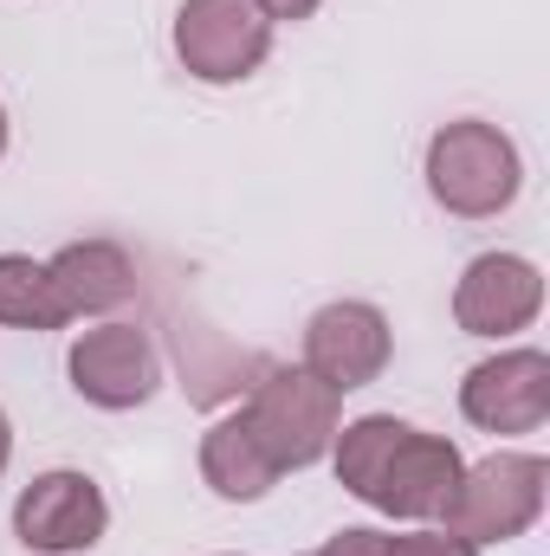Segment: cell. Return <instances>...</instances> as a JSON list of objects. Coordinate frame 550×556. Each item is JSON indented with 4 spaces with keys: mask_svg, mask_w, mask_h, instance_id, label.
Here are the masks:
<instances>
[{
    "mask_svg": "<svg viewBox=\"0 0 550 556\" xmlns=\"http://www.w3.org/2000/svg\"><path fill=\"white\" fill-rule=\"evenodd\" d=\"M330 459H337V485L350 498H363L389 518H409V525L440 518V505L460 479V446L396 415H363L337 427Z\"/></svg>",
    "mask_w": 550,
    "mask_h": 556,
    "instance_id": "1",
    "label": "cell"
},
{
    "mask_svg": "<svg viewBox=\"0 0 550 556\" xmlns=\"http://www.w3.org/2000/svg\"><path fill=\"white\" fill-rule=\"evenodd\" d=\"M240 420L253 427V440L266 446V459L278 472H298V466H317L330 453V440L343 427V395L324 389L304 363L298 369H273L266 363L253 395H247V408H240Z\"/></svg>",
    "mask_w": 550,
    "mask_h": 556,
    "instance_id": "3",
    "label": "cell"
},
{
    "mask_svg": "<svg viewBox=\"0 0 550 556\" xmlns=\"http://www.w3.org/2000/svg\"><path fill=\"white\" fill-rule=\"evenodd\" d=\"M111 525V505L98 492V479L85 472H39L20 505H13V531L20 544L39 556H72V551H91Z\"/></svg>",
    "mask_w": 550,
    "mask_h": 556,
    "instance_id": "9",
    "label": "cell"
},
{
    "mask_svg": "<svg viewBox=\"0 0 550 556\" xmlns=\"http://www.w3.org/2000/svg\"><path fill=\"white\" fill-rule=\"evenodd\" d=\"M545 479L550 466L538 453H492L479 466H460L440 518L466 544H512L545 518Z\"/></svg>",
    "mask_w": 550,
    "mask_h": 556,
    "instance_id": "4",
    "label": "cell"
},
{
    "mask_svg": "<svg viewBox=\"0 0 550 556\" xmlns=\"http://www.w3.org/2000/svg\"><path fill=\"white\" fill-rule=\"evenodd\" d=\"M389 556H479V544L453 531H409V538H389Z\"/></svg>",
    "mask_w": 550,
    "mask_h": 556,
    "instance_id": "14",
    "label": "cell"
},
{
    "mask_svg": "<svg viewBox=\"0 0 550 556\" xmlns=\"http://www.w3.org/2000/svg\"><path fill=\"white\" fill-rule=\"evenodd\" d=\"M0 155H7V104H0Z\"/></svg>",
    "mask_w": 550,
    "mask_h": 556,
    "instance_id": "18",
    "label": "cell"
},
{
    "mask_svg": "<svg viewBox=\"0 0 550 556\" xmlns=\"http://www.w3.org/2000/svg\"><path fill=\"white\" fill-rule=\"evenodd\" d=\"M65 369H72V389L91 408H111V415L142 408L155 395V382H162V356H155L149 330H137V324H98V330H85L72 343Z\"/></svg>",
    "mask_w": 550,
    "mask_h": 556,
    "instance_id": "7",
    "label": "cell"
},
{
    "mask_svg": "<svg viewBox=\"0 0 550 556\" xmlns=\"http://www.w3.org/2000/svg\"><path fill=\"white\" fill-rule=\"evenodd\" d=\"M201 479H208L221 498L253 505V498H266L278 485V466L266 459V446L253 440V427L240 415H227V420H214L208 440H201Z\"/></svg>",
    "mask_w": 550,
    "mask_h": 556,
    "instance_id": "12",
    "label": "cell"
},
{
    "mask_svg": "<svg viewBox=\"0 0 550 556\" xmlns=\"http://www.w3.org/2000/svg\"><path fill=\"white\" fill-rule=\"evenodd\" d=\"M311 556H389V538H383V531H363V525H357V531H337V538H330L324 551H311Z\"/></svg>",
    "mask_w": 550,
    "mask_h": 556,
    "instance_id": "15",
    "label": "cell"
},
{
    "mask_svg": "<svg viewBox=\"0 0 550 556\" xmlns=\"http://www.w3.org/2000/svg\"><path fill=\"white\" fill-rule=\"evenodd\" d=\"M545 311V273L518 253H479L453 285V324L466 337H512Z\"/></svg>",
    "mask_w": 550,
    "mask_h": 556,
    "instance_id": "10",
    "label": "cell"
},
{
    "mask_svg": "<svg viewBox=\"0 0 550 556\" xmlns=\"http://www.w3.org/2000/svg\"><path fill=\"white\" fill-rule=\"evenodd\" d=\"M0 324H7V330H59V324H65L59 291H52V278H46V260L0 253Z\"/></svg>",
    "mask_w": 550,
    "mask_h": 556,
    "instance_id": "13",
    "label": "cell"
},
{
    "mask_svg": "<svg viewBox=\"0 0 550 556\" xmlns=\"http://www.w3.org/2000/svg\"><path fill=\"white\" fill-rule=\"evenodd\" d=\"M273 20L253 0H182L175 13V59L201 85H240L266 65Z\"/></svg>",
    "mask_w": 550,
    "mask_h": 556,
    "instance_id": "5",
    "label": "cell"
},
{
    "mask_svg": "<svg viewBox=\"0 0 550 556\" xmlns=\"http://www.w3.org/2000/svg\"><path fill=\"white\" fill-rule=\"evenodd\" d=\"M525 188V162H518V142L505 137L499 124H479V117H460V124H440L427 142V194L460 214V220H492L518 201Z\"/></svg>",
    "mask_w": 550,
    "mask_h": 556,
    "instance_id": "2",
    "label": "cell"
},
{
    "mask_svg": "<svg viewBox=\"0 0 550 556\" xmlns=\"http://www.w3.org/2000/svg\"><path fill=\"white\" fill-rule=\"evenodd\" d=\"M389 350H396L389 317L376 304H363V298H337L304 324V369L337 395L370 389L389 369Z\"/></svg>",
    "mask_w": 550,
    "mask_h": 556,
    "instance_id": "6",
    "label": "cell"
},
{
    "mask_svg": "<svg viewBox=\"0 0 550 556\" xmlns=\"http://www.w3.org/2000/svg\"><path fill=\"white\" fill-rule=\"evenodd\" d=\"M253 7H260V13H266V20H311V13H317V0H253Z\"/></svg>",
    "mask_w": 550,
    "mask_h": 556,
    "instance_id": "16",
    "label": "cell"
},
{
    "mask_svg": "<svg viewBox=\"0 0 550 556\" xmlns=\"http://www.w3.org/2000/svg\"><path fill=\"white\" fill-rule=\"evenodd\" d=\"M46 278H52V291H59L65 324H72V317L117 311V304L137 291V266H130V253L111 247V240H78V247L52 253V260H46Z\"/></svg>",
    "mask_w": 550,
    "mask_h": 556,
    "instance_id": "11",
    "label": "cell"
},
{
    "mask_svg": "<svg viewBox=\"0 0 550 556\" xmlns=\"http://www.w3.org/2000/svg\"><path fill=\"white\" fill-rule=\"evenodd\" d=\"M7 459H13V427H7V415H0V472H7Z\"/></svg>",
    "mask_w": 550,
    "mask_h": 556,
    "instance_id": "17",
    "label": "cell"
},
{
    "mask_svg": "<svg viewBox=\"0 0 550 556\" xmlns=\"http://www.w3.org/2000/svg\"><path fill=\"white\" fill-rule=\"evenodd\" d=\"M460 415L486 433H538L550 420V356L545 350H499L466 369Z\"/></svg>",
    "mask_w": 550,
    "mask_h": 556,
    "instance_id": "8",
    "label": "cell"
}]
</instances>
